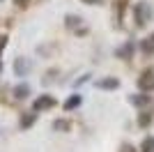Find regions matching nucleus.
Masks as SVG:
<instances>
[{
  "mask_svg": "<svg viewBox=\"0 0 154 152\" xmlns=\"http://www.w3.org/2000/svg\"><path fill=\"white\" fill-rule=\"evenodd\" d=\"M134 16H136V23L140 25H147V21H152V7L147 2H136L134 5Z\"/></svg>",
  "mask_w": 154,
  "mask_h": 152,
  "instance_id": "obj_1",
  "label": "nucleus"
},
{
  "mask_svg": "<svg viewBox=\"0 0 154 152\" xmlns=\"http://www.w3.org/2000/svg\"><path fill=\"white\" fill-rule=\"evenodd\" d=\"M53 129H55V131H69V129H71V122H69V120H62V118H60V120L53 122Z\"/></svg>",
  "mask_w": 154,
  "mask_h": 152,
  "instance_id": "obj_13",
  "label": "nucleus"
},
{
  "mask_svg": "<svg viewBox=\"0 0 154 152\" xmlns=\"http://www.w3.org/2000/svg\"><path fill=\"white\" fill-rule=\"evenodd\" d=\"M140 152H154V136H145V138H143Z\"/></svg>",
  "mask_w": 154,
  "mask_h": 152,
  "instance_id": "obj_14",
  "label": "nucleus"
},
{
  "mask_svg": "<svg viewBox=\"0 0 154 152\" xmlns=\"http://www.w3.org/2000/svg\"><path fill=\"white\" fill-rule=\"evenodd\" d=\"M0 2H2V0H0Z\"/></svg>",
  "mask_w": 154,
  "mask_h": 152,
  "instance_id": "obj_22",
  "label": "nucleus"
},
{
  "mask_svg": "<svg viewBox=\"0 0 154 152\" xmlns=\"http://www.w3.org/2000/svg\"><path fill=\"white\" fill-rule=\"evenodd\" d=\"M140 49H143V53H154V35H149V37H145L143 39V44H140Z\"/></svg>",
  "mask_w": 154,
  "mask_h": 152,
  "instance_id": "obj_12",
  "label": "nucleus"
},
{
  "mask_svg": "<svg viewBox=\"0 0 154 152\" xmlns=\"http://www.w3.org/2000/svg\"><path fill=\"white\" fill-rule=\"evenodd\" d=\"M0 71H2V60H0Z\"/></svg>",
  "mask_w": 154,
  "mask_h": 152,
  "instance_id": "obj_21",
  "label": "nucleus"
},
{
  "mask_svg": "<svg viewBox=\"0 0 154 152\" xmlns=\"http://www.w3.org/2000/svg\"><path fill=\"white\" fill-rule=\"evenodd\" d=\"M129 101H131L134 106H147L149 101H152V97H149V95H131Z\"/></svg>",
  "mask_w": 154,
  "mask_h": 152,
  "instance_id": "obj_10",
  "label": "nucleus"
},
{
  "mask_svg": "<svg viewBox=\"0 0 154 152\" xmlns=\"http://www.w3.org/2000/svg\"><path fill=\"white\" fill-rule=\"evenodd\" d=\"M14 5H16V7H28V5H30V0H14Z\"/></svg>",
  "mask_w": 154,
  "mask_h": 152,
  "instance_id": "obj_19",
  "label": "nucleus"
},
{
  "mask_svg": "<svg viewBox=\"0 0 154 152\" xmlns=\"http://www.w3.org/2000/svg\"><path fill=\"white\" fill-rule=\"evenodd\" d=\"M55 106V99H53L51 95H42V97H37L35 99V104H32V111H48V108H53Z\"/></svg>",
  "mask_w": 154,
  "mask_h": 152,
  "instance_id": "obj_3",
  "label": "nucleus"
},
{
  "mask_svg": "<svg viewBox=\"0 0 154 152\" xmlns=\"http://www.w3.org/2000/svg\"><path fill=\"white\" fill-rule=\"evenodd\" d=\"M81 16H76V14H67L64 16V25L69 28V30H78V25H81Z\"/></svg>",
  "mask_w": 154,
  "mask_h": 152,
  "instance_id": "obj_9",
  "label": "nucleus"
},
{
  "mask_svg": "<svg viewBox=\"0 0 154 152\" xmlns=\"http://www.w3.org/2000/svg\"><path fill=\"white\" fill-rule=\"evenodd\" d=\"M117 85H120V81H117L115 76H108V78H99V81H97V88H101V90H115Z\"/></svg>",
  "mask_w": 154,
  "mask_h": 152,
  "instance_id": "obj_6",
  "label": "nucleus"
},
{
  "mask_svg": "<svg viewBox=\"0 0 154 152\" xmlns=\"http://www.w3.org/2000/svg\"><path fill=\"white\" fill-rule=\"evenodd\" d=\"M28 95H30V85L28 83H19L14 88V99H28Z\"/></svg>",
  "mask_w": 154,
  "mask_h": 152,
  "instance_id": "obj_8",
  "label": "nucleus"
},
{
  "mask_svg": "<svg viewBox=\"0 0 154 152\" xmlns=\"http://www.w3.org/2000/svg\"><path fill=\"white\" fill-rule=\"evenodd\" d=\"M134 51H136L134 42H127V44H122L120 49H115V55H117V58H122V60H129V58L134 55Z\"/></svg>",
  "mask_w": 154,
  "mask_h": 152,
  "instance_id": "obj_5",
  "label": "nucleus"
},
{
  "mask_svg": "<svg viewBox=\"0 0 154 152\" xmlns=\"http://www.w3.org/2000/svg\"><path fill=\"white\" fill-rule=\"evenodd\" d=\"M83 2H88V5H99L101 0H83Z\"/></svg>",
  "mask_w": 154,
  "mask_h": 152,
  "instance_id": "obj_20",
  "label": "nucleus"
},
{
  "mask_svg": "<svg viewBox=\"0 0 154 152\" xmlns=\"http://www.w3.org/2000/svg\"><path fill=\"white\" fill-rule=\"evenodd\" d=\"M35 122H37V111H32V113H23L19 125H21V129H30Z\"/></svg>",
  "mask_w": 154,
  "mask_h": 152,
  "instance_id": "obj_7",
  "label": "nucleus"
},
{
  "mask_svg": "<svg viewBox=\"0 0 154 152\" xmlns=\"http://www.w3.org/2000/svg\"><path fill=\"white\" fill-rule=\"evenodd\" d=\"M138 125L140 127H149L152 125V113H140L138 115Z\"/></svg>",
  "mask_w": 154,
  "mask_h": 152,
  "instance_id": "obj_16",
  "label": "nucleus"
},
{
  "mask_svg": "<svg viewBox=\"0 0 154 152\" xmlns=\"http://www.w3.org/2000/svg\"><path fill=\"white\" fill-rule=\"evenodd\" d=\"M58 74H60V69H48V71H46V76L42 78V83H44V85H51V83L55 81V76H58Z\"/></svg>",
  "mask_w": 154,
  "mask_h": 152,
  "instance_id": "obj_15",
  "label": "nucleus"
},
{
  "mask_svg": "<svg viewBox=\"0 0 154 152\" xmlns=\"http://www.w3.org/2000/svg\"><path fill=\"white\" fill-rule=\"evenodd\" d=\"M5 46H7V35H0V53L5 51Z\"/></svg>",
  "mask_w": 154,
  "mask_h": 152,
  "instance_id": "obj_18",
  "label": "nucleus"
},
{
  "mask_svg": "<svg viewBox=\"0 0 154 152\" xmlns=\"http://www.w3.org/2000/svg\"><path fill=\"white\" fill-rule=\"evenodd\" d=\"M81 101H83V99H81V95H71L69 99L64 101V111H71V108H78V106H81Z\"/></svg>",
  "mask_w": 154,
  "mask_h": 152,
  "instance_id": "obj_11",
  "label": "nucleus"
},
{
  "mask_svg": "<svg viewBox=\"0 0 154 152\" xmlns=\"http://www.w3.org/2000/svg\"><path fill=\"white\" fill-rule=\"evenodd\" d=\"M138 88H140L143 92H152L154 90V71L152 69L143 71V76L138 78Z\"/></svg>",
  "mask_w": 154,
  "mask_h": 152,
  "instance_id": "obj_4",
  "label": "nucleus"
},
{
  "mask_svg": "<svg viewBox=\"0 0 154 152\" xmlns=\"http://www.w3.org/2000/svg\"><path fill=\"white\" fill-rule=\"evenodd\" d=\"M120 152H138V150H136L134 145H129V143H124V145L120 147Z\"/></svg>",
  "mask_w": 154,
  "mask_h": 152,
  "instance_id": "obj_17",
  "label": "nucleus"
},
{
  "mask_svg": "<svg viewBox=\"0 0 154 152\" xmlns=\"http://www.w3.org/2000/svg\"><path fill=\"white\" fill-rule=\"evenodd\" d=\"M30 69H32V62H30V58H16L14 60V74L16 76H28L30 74Z\"/></svg>",
  "mask_w": 154,
  "mask_h": 152,
  "instance_id": "obj_2",
  "label": "nucleus"
}]
</instances>
